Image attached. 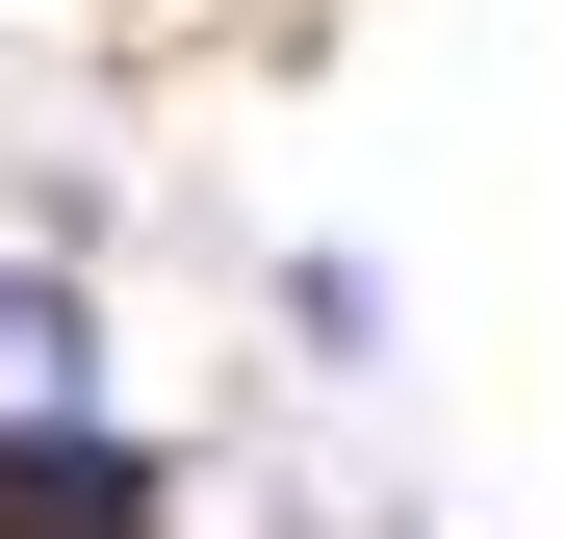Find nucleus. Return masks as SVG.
I'll list each match as a JSON object with an SVG mask.
<instances>
[{
  "instance_id": "2",
  "label": "nucleus",
  "mask_w": 565,
  "mask_h": 539,
  "mask_svg": "<svg viewBox=\"0 0 565 539\" xmlns=\"http://www.w3.org/2000/svg\"><path fill=\"white\" fill-rule=\"evenodd\" d=\"M26 411H104V309H77V257H0V436Z\"/></svg>"
},
{
  "instance_id": "1",
  "label": "nucleus",
  "mask_w": 565,
  "mask_h": 539,
  "mask_svg": "<svg viewBox=\"0 0 565 539\" xmlns=\"http://www.w3.org/2000/svg\"><path fill=\"white\" fill-rule=\"evenodd\" d=\"M0 539H180V488H154L129 411H26L0 436Z\"/></svg>"
}]
</instances>
